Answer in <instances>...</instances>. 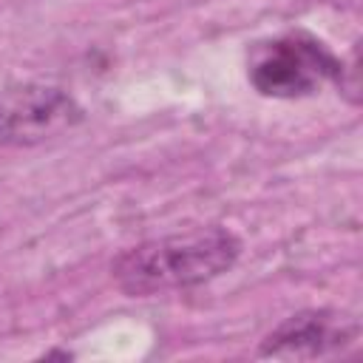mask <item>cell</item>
Masks as SVG:
<instances>
[{"label": "cell", "instance_id": "6da1fadb", "mask_svg": "<svg viewBox=\"0 0 363 363\" xmlns=\"http://www.w3.org/2000/svg\"><path fill=\"white\" fill-rule=\"evenodd\" d=\"M241 255V241L227 227H193L128 247L111 275L130 298L164 295L201 286L227 272Z\"/></svg>", "mask_w": 363, "mask_h": 363}, {"label": "cell", "instance_id": "7a4b0ae2", "mask_svg": "<svg viewBox=\"0 0 363 363\" xmlns=\"http://www.w3.org/2000/svg\"><path fill=\"white\" fill-rule=\"evenodd\" d=\"M340 62L318 37L289 31L284 37L258 43L250 54V82L261 96L301 99L315 94L323 82L340 77Z\"/></svg>", "mask_w": 363, "mask_h": 363}, {"label": "cell", "instance_id": "3957f363", "mask_svg": "<svg viewBox=\"0 0 363 363\" xmlns=\"http://www.w3.org/2000/svg\"><path fill=\"white\" fill-rule=\"evenodd\" d=\"M85 119L79 102L43 82H20L0 91V147H31L74 130Z\"/></svg>", "mask_w": 363, "mask_h": 363}, {"label": "cell", "instance_id": "277c9868", "mask_svg": "<svg viewBox=\"0 0 363 363\" xmlns=\"http://www.w3.org/2000/svg\"><path fill=\"white\" fill-rule=\"evenodd\" d=\"M360 335L352 315L337 309H301L281 320L258 346L261 357L275 360H315L340 354Z\"/></svg>", "mask_w": 363, "mask_h": 363}]
</instances>
